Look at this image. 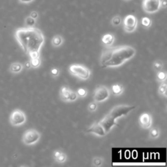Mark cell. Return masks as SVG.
Returning <instances> with one entry per match:
<instances>
[{"instance_id": "obj_1", "label": "cell", "mask_w": 167, "mask_h": 167, "mask_svg": "<svg viewBox=\"0 0 167 167\" xmlns=\"http://www.w3.org/2000/svg\"><path fill=\"white\" fill-rule=\"evenodd\" d=\"M135 48L127 45L115 47H108L105 48L100 57V64L102 67H118L135 56Z\"/></svg>"}, {"instance_id": "obj_2", "label": "cell", "mask_w": 167, "mask_h": 167, "mask_svg": "<svg viewBox=\"0 0 167 167\" xmlns=\"http://www.w3.org/2000/svg\"><path fill=\"white\" fill-rule=\"evenodd\" d=\"M15 38L24 52L29 54L34 52H40L45 42L42 32L34 27L19 28L14 33Z\"/></svg>"}, {"instance_id": "obj_3", "label": "cell", "mask_w": 167, "mask_h": 167, "mask_svg": "<svg viewBox=\"0 0 167 167\" xmlns=\"http://www.w3.org/2000/svg\"><path fill=\"white\" fill-rule=\"evenodd\" d=\"M135 106L128 105H116L99 122L104 128L106 133H108L114 126L117 125L116 120L127 115L130 111L135 109Z\"/></svg>"}, {"instance_id": "obj_4", "label": "cell", "mask_w": 167, "mask_h": 167, "mask_svg": "<svg viewBox=\"0 0 167 167\" xmlns=\"http://www.w3.org/2000/svg\"><path fill=\"white\" fill-rule=\"evenodd\" d=\"M69 71L72 75L84 81L88 80L90 76V71L89 69L82 65H71L69 67Z\"/></svg>"}, {"instance_id": "obj_5", "label": "cell", "mask_w": 167, "mask_h": 167, "mask_svg": "<svg viewBox=\"0 0 167 167\" xmlns=\"http://www.w3.org/2000/svg\"><path fill=\"white\" fill-rule=\"evenodd\" d=\"M41 138V134L37 130L31 129L26 130L22 136V142L27 146H31V145L37 143Z\"/></svg>"}, {"instance_id": "obj_6", "label": "cell", "mask_w": 167, "mask_h": 167, "mask_svg": "<svg viewBox=\"0 0 167 167\" xmlns=\"http://www.w3.org/2000/svg\"><path fill=\"white\" fill-rule=\"evenodd\" d=\"M10 123L14 127L21 126L26 122V114L19 109L14 110L10 115Z\"/></svg>"}, {"instance_id": "obj_7", "label": "cell", "mask_w": 167, "mask_h": 167, "mask_svg": "<svg viewBox=\"0 0 167 167\" xmlns=\"http://www.w3.org/2000/svg\"><path fill=\"white\" fill-rule=\"evenodd\" d=\"M161 9V0H143L142 9L147 14H154Z\"/></svg>"}, {"instance_id": "obj_8", "label": "cell", "mask_w": 167, "mask_h": 167, "mask_svg": "<svg viewBox=\"0 0 167 167\" xmlns=\"http://www.w3.org/2000/svg\"><path fill=\"white\" fill-rule=\"evenodd\" d=\"M111 96L110 91L106 86H100L96 88L94 92L93 99L96 103H101L107 100Z\"/></svg>"}, {"instance_id": "obj_9", "label": "cell", "mask_w": 167, "mask_h": 167, "mask_svg": "<svg viewBox=\"0 0 167 167\" xmlns=\"http://www.w3.org/2000/svg\"><path fill=\"white\" fill-rule=\"evenodd\" d=\"M123 29L127 33H132L136 30L138 25V20L133 14L126 16L123 21Z\"/></svg>"}, {"instance_id": "obj_10", "label": "cell", "mask_w": 167, "mask_h": 167, "mask_svg": "<svg viewBox=\"0 0 167 167\" xmlns=\"http://www.w3.org/2000/svg\"><path fill=\"white\" fill-rule=\"evenodd\" d=\"M60 96L61 99L64 102H74L78 98L76 93L71 90L66 86H63L61 88Z\"/></svg>"}, {"instance_id": "obj_11", "label": "cell", "mask_w": 167, "mask_h": 167, "mask_svg": "<svg viewBox=\"0 0 167 167\" xmlns=\"http://www.w3.org/2000/svg\"><path fill=\"white\" fill-rule=\"evenodd\" d=\"M139 122L140 127L144 129H148L152 125V118L148 113L142 114L139 119Z\"/></svg>"}, {"instance_id": "obj_12", "label": "cell", "mask_w": 167, "mask_h": 167, "mask_svg": "<svg viewBox=\"0 0 167 167\" xmlns=\"http://www.w3.org/2000/svg\"><path fill=\"white\" fill-rule=\"evenodd\" d=\"M88 133H93L99 136H104L106 134L103 126L100 124L99 122H96L87 130Z\"/></svg>"}, {"instance_id": "obj_13", "label": "cell", "mask_w": 167, "mask_h": 167, "mask_svg": "<svg viewBox=\"0 0 167 167\" xmlns=\"http://www.w3.org/2000/svg\"><path fill=\"white\" fill-rule=\"evenodd\" d=\"M114 40H115L114 36L111 33H107V34L104 35L103 36L102 39H101L102 43L106 47H111L114 43Z\"/></svg>"}, {"instance_id": "obj_14", "label": "cell", "mask_w": 167, "mask_h": 167, "mask_svg": "<svg viewBox=\"0 0 167 167\" xmlns=\"http://www.w3.org/2000/svg\"><path fill=\"white\" fill-rule=\"evenodd\" d=\"M24 67L23 65L21 64L19 62H14L12 63L9 67V71L12 73L14 74H18L22 71Z\"/></svg>"}, {"instance_id": "obj_15", "label": "cell", "mask_w": 167, "mask_h": 167, "mask_svg": "<svg viewBox=\"0 0 167 167\" xmlns=\"http://www.w3.org/2000/svg\"><path fill=\"white\" fill-rule=\"evenodd\" d=\"M123 90H124L123 87L120 84H115L112 86V91L114 96H118L121 95L123 92Z\"/></svg>"}, {"instance_id": "obj_16", "label": "cell", "mask_w": 167, "mask_h": 167, "mask_svg": "<svg viewBox=\"0 0 167 167\" xmlns=\"http://www.w3.org/2000/svg\"><path fill=\"white\" fill-rule=\"evenodd\" d=\"M63 42V39L62 37L60 35H56L54 36L52 39V45L54 47H58L62 45V43Z\"/></svg>"}, {"instance_id": "obj_17", "label": "cell", "mask_w": 167, "mask_h": 167, "mask_svg": "<svg viewBox=\"0 0 167 167\" xmlns=\"http://www.w3.org/2000/svg\"><path fill=\"white\" fill-rule=\"evenodd\" d=\"M167 78V75L165 71H163V70L159 71L157 72V75H156V79L157 81L159 82H165Z\"/></svg>"}, {"instance_id": "obj_18", "label": "cell", "mask_w": 167, "mask_h": 167, "mask_svg": "<svg viewBox=\"0 0 167 167\" xmlns=\"http://www.w3.org/2000/svg\"><path fill=\"white\" fill-rule=\"evenodd\" d=\"M159 135H160V130L157 127H153L150 129L149 136L151 139H156Z\"/></svg>"}, {"instance_id": "obj_19", "label": "cell", "mask_w": 167, "mask_h": 167, "mask_svg": "<svg viewBox=\"0 0 167 167\" xmlns=\"http://www.w3.org/2000/svg\"><path fill=\"white\" fill-rule=\"evenodd\" d=\"M166 89H167V84L165 82H161V85L159 87V90L158 92L161 96H165L166 97Z\"/></svg>"}, {"instance_id": "obj_20", "label": "cell", "mask_w": 167, "mask_h": 167, "mask_svg": "<svg viewBox=\"0 0 167 167\" xmlns=\"http://www.w3.org/2000/svg\"><path fill=\"white\" fill-rule=\"evenodd\" d=\"M122 22L121 17L119 15L114 16L111 20V24L114 27H118L121 25Z\"/></svg>"}, {"instance_id": "obj_21", "label": "cell", "mask_w": 167, "mask_h": 167, "mask_svg": "<svg viewBox=\"0 0 167 167\" xmlns=\"http://www.w3.org/2000/svg\"><path fill=\"white\" fill-rule=\"evenodd\" d=\"M163 66L164 65H163V61H161L160 60L155 61L153 63V68L156 72H158L159 71L162 70L163 68Z\"/></svg>"}, {"instance_id": "obj_22", "label": "cell", "mask_w": 167, "mask_h": 167, "mask_svg": "<svg viewBox=\"0 0 167 167\" xmlns=\"http://www.w3.org/2000/svg\"><path fill=\"white\" fill-rule=\"evenodd\" d=\"M30 63H31V66L33 68H37L39 67L41 61L39 57H35V58H31V60H30Z\"/></svg>"}, {"instance_id": "obj_23", "label": "cell", "mask_w": 167, "mask_h": 167, "mask_svg": "<svg viewBox=\"0 0 167 167\" xmlns=\"http://www.w3.org/2000/svg\"><path fill=\"white\" fill-rule=\"evenodd\" d=\"M36 24V20L32 18L30 16L27 17L25 20V24L27 27H33Z\"/></svg>"}, {"instance_id": "obj_24", "label": "cell", "mask_w": 167, "mask_h": 167, "mask_svg": "<svg viewBox=\"0 0 167 167\" xmlns=\"http://www.w3.org/2000/svg\"><path fill=\"white\" fill-rule=\"evenodd\" d=\"M141 24L145 28H149L152 24V21L148 17H143L141 20Z\"/></svg>"}, {"instance_id": "obj_25", "label": "cell", "mask_w": 167, "mask_h": 167, "mask_svg": "<svg viewBox=\"0 0 167 167\" xmlns=\"http://www.w3.org/2000/svg\"><path fill=\"white\" fill-rule=\"evenodd\" d=\"M103 161L102 158H101L99 157H96L93 159L92 160V165L94 166H96V167H99L101 166V165H103Z\"/></svg>"}, {"instance_id": "obj_26", "label": "cell", "mask_w": 167, "mask_h": 167, "mask_svg": "<svg viewBox=\"0 0 167 167\" xmlns=\"http://www.w3.org/2000/svg\"><path fill=\"white\" fill-rule=\"evenodd\" d=\"M66 160H67V155L65 153H63V151L59 156L55 159V161L59 163H63L66 161Z\"/></svg>"}, {"instance_id": "obj_27", "label": "cell", "mask_w": 167, "mask_h": 167, "mask_svg": "<svg viewBox=\"0 0 167 167\" xmlns=\"http://www.w3.org/2000/svg\"><path fill=\"white\" fill-rule=\"evenodd\" d=\"M76 94L79 97H85L87 96V94H88V91H87V90L85 88H79L77 90Z\"/></svg>"}, {"instance_id": "obj_28", "label": "cell", "mask_w": 167, "mask_h": 167, "mask_svg": "<svg viewBox=\"0 0 167 167\" xmlns=\"http://www.w3.org/2000/svg\"><path fill=\"white\" fill-rule=\"evenodd\" d=\"M97 104L96 101H93V102L90 103L88 105V111L90 112H95L97 110Z\"/></svg>"}, {"instance_id": "obj_29", "label": "cell", "mask_w": 167, "mask_h": 167, "mask_svg": "<svg viewBox=\"0 0 167 167\" xmlns=\"http://www.w3.org/2000/svg\"><path fill=\"white\" fill-rule=\"evenodd\" d=\"M50 72H51V75L53 76L56 77V76H57L58 75H59V74H60V70L58 69L57 68H53V69H52Z\"/></svg>"}, {"instance_id": "obj_30", "label": "cell", "mask_w": 167, "mask_h": 167, "mask_svg": "<svg viewBox=\"0 0 167 167\" xmlns=\"http://www.w3.org/2000/svg\"><path fill=\"white\" fill-rule=\"evenodd\" d=\"M29 56H30V57L31 58H35V57H39L40 54H39V52H32L30 54H28Z\"/></svg>"}, {"instance_id": "obj_31", "label": "cell", "mask_w": 167, "mask_h": 167, "mask_svg": "<svg viewBox=\"0 0 167 167\" xmlns=\"http://www.w3.org/2000/svg\"><path fill=\"white\" fill-rule=\"evenodd\" d=\"M30 17L34 19H37L39 17V13L37 11H32L30 14Z\"/></svg>"}, {"instance_id": "obj_32", "label": "cell", "mask_w": 167, "mask_h": 167, "mask_svg": "<svg viewBox=\"0 0 167 167\" xmlns=\"http://www.w3.org/2000/svg\"><path fill=\"white\" fill-rule=\"evenodd\" d=\"M61 150H55L54 151L53 153V157H54V159H55L56 158H57L58 156H59L61 154Z\"/></svg>"}, {"instance_id": "obj_33", "label": "cell", "mask_w": 167, "mask_h": 167, "mask_svg": "<svg viewBox=\"0 0 167 167\" xmlns=\"http://www.w3.org/2000/svg\"><path fill=\"white\" fill-rule=\"evenodd\" d=\"M167 5L166 0H161V8L166 9Z\"/></svg>"}, {"instance_id": "obj_34", "label": "cell", "mask_w": 167, "mask_h": 167, "mask_svg": "<svg viewBox=\"0 0 167 167\" xmlns=\"http://www.w3.org/2000/svg\"><path fill=\"white\" fill-rule=\"evenodd\" d=\"M19 1L21 2V3H32L33 0H19Z\"/></svg>"}, {"instance_id": "obj_35", "label": "cell", "mask_w": 167, "mask_h": 167, "mask_svg": "<svg viewBox=\"0 0 167 167\" xmlns=\"http://www.w3.org/2000/svg\"><path fill=\"white\" fill-rule=\"evenodd\" d=\"M25 67L27 68V69H30L32 67L31 66V63H30V61H27L25 63Z\"/></svg>"}, {"instance_id": "obj_36", "label": "cell", "mask_w": 167, "mask_h": 167, "mask_svg": "<svg viewBox=\"0 0 167 167\" xmlns=\"http://www.w3.org/2000/svg\"><path fill=\"white\" fill-rule=\"evenodd\" d=\"M124 1H129V0H124Z\"/></svg>"}]
</instances>
